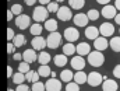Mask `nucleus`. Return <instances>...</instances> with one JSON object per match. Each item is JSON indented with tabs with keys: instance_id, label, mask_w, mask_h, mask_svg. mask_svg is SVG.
<instances>
[{
	"instance_id": "obj_32",
	"label": "nucleus",
	"mask_w": 120,
	"mask_h": 91,
	"mask_svg": "<svg viewBox=\"0 0 120 91\" xmlns=\"http://www.w3.org/2000/svg\"><path fill=\"white\" fill-rule=\"evenodd\" d=\"M32 91H46V86L41 81H36V83H32Z\"/></svg>"
},
{
	"instance_id": "obj_24",
	"label": "nucleus",
	"mask_w": 120,
	"mask_h": 91,
	"mask_svg": "<svg viewBox=\"0 0 120 91\" xmlns=\"http://www.w3.org/2000/svg\"><path fill=\"white\" fill-rule=\"evenodd\" d=\"M53 62H55V64H56L57 67H64V66L67 64V56H66L64 53L56 55L55 59H53Z\"/></svg>"
},
{
	"instance_id": "obj_18",
	"label": "nucleus",
	"mask_w": 120,
	"mask_h": 91,
	"mask_svg": "<svg viewBox=\"0 0 120 91\" xmlns=\"http://www.w3.org/2000/svg\"><path fill=\"white\" fill-rule=\"evenodd\" d=\"M99 30L96 28V27H87L85 28V36L88 38V39H92V41H95L96 38H99Z\"/></svg>"
},
{
	"instance_id": "obj_27",
	"label": "nucleus",
	"mask_w": 120,
	"mask_h": 91,
	"mask_svg": "<svg viewBox=\"0 0 120 91\" xmlns=\"http://www.w3.org/2000/svg\"><path fill=\"white\" fill-rule=\"evenodd\" d=\"M109 45L113 52H120V36H112Z\"/></svg>"
},
{
	"instance_id": "obj_10",
	"label": "nucleus",
	"mask_w": 120,
	"mask_h": 91,
	"mask_svg": "<svg viewBox=\"0 0 120 91\" xmlns=\"http://www.w3.org/2000/svg\"><path fill=\"white\" fill-rule=\"evenodd\" d=\"M99 32H101L102 36L109 38L110 35L115 34V25L110 24V23H103V24H101V27H99Z\"/></svg>"
},
{
	"instance_id": "obj_41",
	"label": "nucleus",
	"mask_w": 120,
	"mask_h": 91,
	"mask_svg": "<svg viewBox=\"0 0 120 91\" xmlns=\"http://www.w3.org/2000/svg\"><path fill=\"white\" fill-rule=\"evenodd\" d=\"M113 76L116 79H120V64H116L115 69H113Z\"/></svg>"
},
{
	"instance_id": "obj_28",
	"label": "nucleus",
	"mask_w": 120,
	"mask_h": 91,
	"mask_svg": "<svg viewBox=\"0 0 120 91\" xmlns=\"http://www.w3.org/2000/svg\"><path fill=\"white\" fill-rule=\"evenodd\" d=\"M38 73L41 74V77H49L52 74V70L48 64H41L39 69H38Z\"/></svg>"
},
{
	"instance_id": "obj_20",
	"label": "nucleus",
	"mask_w": 120,
	"mask_h": 91,
	"mask_svg": "<svg viewBox=\"0 0 120 91\" xmlns=\"http://www.w3.org/2000/svg\"><path fill=\"white\" fill-rule=\"evenodd\" d=\"M60 80L63 81V83H70L71 80H74V73L71 71V70H61V73H60Z\"/></svg>"
},
{
	"instance_id": "obj_43",
	"label": "nucleus",
	"mask_w": 120,
	"mask_h": 91,
	"mask_svg": "<svg viewBox=\"0 0 120 91\" xmlns=\"http://www.w3.org/2000/svg\"><path fill=\"white\" fill-rule=\"evenodd\" d=\"M14 74H13V67L11 66H7V77L10 79V77H13Z\"/></svg>"
},
{
	"instance_id": "obj_1",
	"label": "nucleus",
	"mask_w": 120,
	"mask_h": 91,
	"mask_svg": "<svg viewBox=\"0 0 120 91\" xmlns=\"http://www.w3.org/2000/svg\"><path fill=\"white\" fill-rule=\"evenodd\" d=\"M49 10L45 7V6H38L35 7L34 13H32V18L35 23H42V21H46L49 20Z\"/></svg>"
},
{
	"instance_id": "obj_42",
	"label": "nucleus",
	"mask_w": 120,
	"mask_h": 91,
	"mask_svg": "<svg viewBox=\"0 0 120 91\" xmlns=\"http://www.w3.org/2000/svg\"><path fill=\"white\" fill-rule=\"evenodd\" d=\"M13 59H14V60H17V62H20L21 59H24V58H22V55H21V53H14V55H13Z\"/></svg>"
},
{
	"instance_id": "obj_14",
	"label": "nucleus",
	"mask_w": 120,
	"mask_h": 91,
	"mask_svg": "<svg viewBox=\"0 0 120 91\" xmlns=\"http://www.w3.org/2000/svg\"><path fill=\"white\" fill-rule=\"evenodd\" d=\"M88 21H90V18H88V16L84 14V13H78V14H75L74 18H73V23H74L77 27H85V25L88 24Z\"/></svg>"
},
{
	"instance_id": "obj_39",
	"label": "nucleus",
	"mask_w": 120,
	"mask_h": 91,
	"mask_svg": "<svg viewBox=\"0 0 120 91\" xmlns=\"http://www.w3.org/2000/svg\"><path fill=\"white\" fill-rule=\"evenodd\" d=\"M15 91H32V90H31L27 84H18L17 88H15Z\"/></svg>"
},
{
	"instance_id": "obj_21",
	"label": "nucleus",
	"mask_w": 120,
	"mask_h": 91,
	"mask_svg": "<svg viewBox=\"0 0 120 91\" xmlns=\"http://www.w3.org/2000/svg\"><path fill=\"white\" fill-rule=\"evenodd\" d=\"M57 21L55 20V18H49V20H46L45 21V30L49 31V32H56L57 31Z\"/></svg>"
},
{
	"instance_id": "obj_53",
	"label": "nucleus",
	"mask_w": 120,
	"mask_h": 91,
	"mask_svg": "<svg viewBox=\"0 0 120 91\" xmlns=\"http://www.w3.org/2000/svg\"><path fill=\"white\" fill-rule=\"evenodd\" d=\"M119 32H120V31H119Z\"/></svg>"
},
{
	"instance_id": "obj_5",
	"label": "nucleus",
	"mask_w": 120,
	"mask_h": 91,
	"mask_svg": "<svg viewBox=\"0 0 120 91\" xmlns=\"http://www.w3.org/2000/svg\"><path fill=\"white\" fill-rule=\"evenodd\" d=\"M56 14H57V18H59L60 21H68V20L74 18L73 17V13H71V8L70 7H66V6H61Z\"/></svg>"
},
{
	"instance_id": "obj_12",
	"label": "nucleus",
	"mask_w": 120,
	"mask_h": 91,
	"mask_svg": "<svg viewBox=\"0 0 120 91\" xmlns=\"http://www.w3.org/2000/svg\"><path fill=\"white\" fill-rule=\"evenodd\" d=\"M46 91H61V80H57L56 77H52L46 81Z\"/></svg>"
},
{
	"instance_id": "obj_44",
	"label": "nucleus",
	"mask_w": 120,
	"mask_h": 91,
	"mask_svg": "<svg viewBox=\"0 0 120 91\" xmlns=\"http://www.w3.org/2000/svg\"><path fill=\"white\" fill-rule=\"evenodd\" d=\"M13 16H14V13H13L11 10H8V11H7V21H11V20H13Z\"/></svg>"
},
{
	"instance_id": "obj_22",
	"label": "nucleus",
	"mask_w": 120,
	"mask_h": 91,
	"mask_svg": "<svg viewBox=\"0 0 120 91\" xmlns=\"http://www.w3.org/2000/svg\"><path fill=\"white\" fill-rule=\"evenodd\" d=\"M75 52H77V46H75V45H73L71 42L64 44V46H63V53H64L66 56H71V55H74Z\"/></svg>"
},
{
	"instance_id": "obj_50",
	"label": "nucleus",
	"mask_w": 120,
	"mask_h": 91,
	"mask_svg": "<svg viewBox=\"0 0 120 91\" xmlns=\"http://www.w3.org/2000/svg\"><path fill=\"white\" fill-rule=\"evenodd\" d=\"M53 1H57V3H60V1H64V0H53Z\"/></svg>"
},
{
	"instance_id": "obj_49",
	"label": "nucleus",
	"mask_w": 120,
	"mask_h": 91,
	"mask_svg": "<svg viewBox=\"0 0 120 91\" xmlns=\"http://www.w3.org/2000/svg\"><path fill=\"white\" fill-rule=\"evenodd\" d=\"M115 7L120 11V0H116V1H115Z\"/></svg>"
},
{
	"instance_id": "obj_13",
	"label": "nucleus",
	"mask_w": 120,
	"mask_h": 91,
	"mask_svg": "<svg viewBox=\"0 0 120 91\" xmlns=\"http://www.w3.org/2000/svg\"><path fill=\"white\" fill-rule=\"evenodd\" d=\"M22 60L27 62V63H34V62L38 60V55H36V51L34 49V48H31V49H25L24 52H22Z\"/></svg>"
},
{
	"instance_id": "obj_7",
	"label": "nucleus",
	"mask_w": 120,
	"mask_h": 91,
	"mask_svg": "<svg viewBox=\"0 0 120 91\" xmlns=\"http://www.w3.org/2000/svg\"><path fill=\"white\" fill-rule=\"evenodd\" d=\"M102 81H103V76L99 74L98 71H91L88 74V81L87 83L90 84L91 87H98Z\"/></svg>"
},
{
	"instance_id": "obj_6",
	"label": "nucleus",
	"mask_w": 120,
	"mask_h": 91,
	"mask_svg": "<svg viewBox=\"0 0 120 91\" xmlns=\"http://www.w3.org/2000/svg\"><path fill=\"white\" fill-rule=\"evenodd\" d=\"M30 24H31L30 16H27V14L17 16V18H15V25H17L20 30H27V28H30Z\"/></svg>"
},
{
	"instance_id": "obj_51",
	"label": "nucleus",
	"mask_w": 120,
	"mask_h": 91,
	"mask_svg": "<svg viewBox=\"0 0 120 91\" xmlns=\"http://www.w3.org/2000/svg\"><path fill=\"white\" fill-rule=\"evenodd\" d=\"M7 91H15V90H11V88H8V90H7Z\"/></svg>"
},
{
	"instance_id": "obj_34",
	"label": "nucleus",
	"mask_w": 120,
	"mask_h": 91,
	"mask_svg": "<svg viewBox=\"0 0 120 91\" xmlns=\"http://www.w3.org/2000/svg\"><path fill=\"white\" fill-rule=\"evenodd\" d=\"M46 8L49 10V13H57L59 11V4H57V1H50L48 6H46Z\"/></svg>"
},
{
	"instance_id": "obj_8",
	"label": "nucleus",
	"mask_w": 120,
	"mask_h": 91,
	"mask_svg": "<svg viewBox=\"0 0 120 91\" xmlns=\"http://www.w3.org/2000/svg\"><path fill=\"white\" fill-rule=\"evenodd\" d=\"M31 45H32V48H34L35 51H43V48L48 46V42H46V39H45L43 36L39 35V36H34V38H32Z\"/></svg>"
},
{
	"instance_id": "obj_30",
	"label": "nucleus",
	"mask_w": 120,
	"mask_h": 91,
	"mask_svg": "<svg viewBox=\"0 0 120 91\" xmlns=\"http://www.w3.org/2000/svg\"><path fill=\"white\" fill-rule=\"evenodd\" d=\"M13 81L18 86V84H24V81H27V79H25V74L24 73H21V71H17L14 76H13Z\"/></svg>"
},
{
	"instance_id": "obj_45",
	"label": "nucleus",
	"mask_w": 120,
	"mask_h": 91,
	"mask_svg": "<svg viewBox=\"0 0 120 91\" xmlns=\"http://www.w3.org/2000/svg\"><path fill=\"white\" fill-rule=\"evenodd\" d=\"M24 1H25V4H27V6H34L38 0H24Z\"/></svg>"
},
{
	"instance_id": "obj_48",
	"label": "nucleus",
	"mask_w": 120,
	"mask_h": 91,
	"mask_svg": "<svg viewBox=\"0 0 120 91\" xmlns=\"http://www.w3.org/2000/svg\"><path fill=\"white\" fill-rule=\"evenodd\" d=\"M115 23H116V24H119V25H120V13H117V16L115 17Z\"/></svg>"
},
{
	"instance_id": "obj_17",
	"label": "nucleus",
	"mask_w": 120,
	"mask_h": 91,
	"mask_svg": "<svg viewBox=\"0 0 120 91\" xmlns=\"http://www.w3.org/2000/svg\"><path fill=\"white\" fill-rule=\"evenodd\" d=\"M117 88H119V86H117V83L115 80L106 79L102 83V90L103 91H117Z\"/></svg>"
},
{
	"instance_id": "obj_25",
	"label": "nucleus",
	"mask_w": 120,
	"mask_h": 91,
	"mask_svg": "<svg viewBox=\"0 0 120 91\" xmlns=\"http://www.w3.org/2000/svg\"><path fill=\"white\" fill-rule=\"evenodd\" d=\"M39 77H41V74L38 71H34V70H30L28 73H25V79H27L28 83H36V81H39Z\"/></svg>"
},
{
	"instance_id": "obj_9",
	"label": "nucleus",
	"mask_w": 120,
	"mask_h": 91,
	"mask_svg": "<svg viewBox=\"0 0 120 91\" xmlns=\"http://www.w3.org/2000/svg\"><path fill=\"white\" fill-rule=\"evenodd\" d=\"M117 8L115 7V6H110V4H106V6H103V8H102V11H101V14L106 18V20H110V18H115L116 16H117Z\"/></svg>"
},
{
	"instance_id": "obj_31",
	"label": "nucleus",
	"mask_w": 120,
	"mask_h": 91,
	"mask_svg": "<svg viewBox=\"0 0 120 91\" xmlns=\"http://www.w3.org/2000/svg\"><path fill=\"white\" fill-rule=\"evenodd\" d=\"M68 3H70V7L74 8V10H81L85 6L84 0H68Z\"/></svg>"
},
{
	"instance_id": "obj_16",
	"label": "nucleus",
	"mask_w": 120,
	"mask_h": 91,
	"mask_svg": "<svg viewBox=\"0 0 120 91\" xmlns=\"http://www.w3.org/2000/svg\"><path fill=\"white\" fill-rule=\"evenodd\" d=\"M91 53V46L87 42H80L77 45V55L80 56H88Z\"/></svg>"
},
{
	"instance_id": "obj_38",
	"label": "nucleus",
	"mask_w": 120,
	"mask_h": 91,
	"mask_svg": "<svg viewBox=\"0 0 120 91\" xmlns=\"http://www.w3.org/2000/svg\"><path fill=\"white\" fill-rule=\"evenodd\" d=\"M15 49H17V48H15V45H14L13 42H8V44H7V53H8V55H14V53H15Z\"/></svg>"
},
{
	"instance_id": "obj_11",
	"label": "nucleus",
	"mask_w": 120,
	"mask_h": 91,
	"mask_svg": "<svg viewBox=\"0 0 120 91\" xmlns=\"http://www.w3.org/2000/svg\"><path fill=\"white\" fill-rule=\"evenodd\" d=\"M85 59L82 58V56H80V55H77V56H74L71 62H70V64H71V69H74V70H82L84 67H85Z\"/></svg>"
},
{
	"instance_id": "obj_19",
	"label": "nucleus",
	"mask_w": 120,
	"mask_h": 91,
	"mask_svg": "<svg viewBox=\"0 0 120 91\" xmlns=\"http://www.w3.org/2000/svg\"><path fill=\"white\" fill-rule=\"evenodd\" d=\"M74 81H75V83H78L80 86H81V84H85V83L88 81V76L85 74V71L78 70V71H75V73H74Z\"/></svg>"
},
{
	"instance_id": "obj_36",
	"label": "nucleus",
	"mask_w": 120,
	"mask_h": 91,
	"mask_svg": "<svg viewBox=\"0 0 120 91\" xmlns=\"http://www.w3.org/2000/svg\"><path fill=\"white\" fill-rule=\"evenodd\" d=\"M31 69H30V63H27V62H21L20 63V66H18V71H21V73H28Z\"/></svg>"
},
{
	"instance_id": "obj_15",
	"label": "nucleus",
	"mask_w": 120,
	"mask_h": 91,
	"mask_svg": "<svg viewBox=\"0 0 120 91\" xmlns=\"http://www.w3.org/2000/svg\"><path fill=\"white\" fill-rule=\"evenodd\" d=\"M109 46V42H108V39L105 38V36H99V38H96L95 41H94V48H95V51H105L106 48Z\"/></svg>"
},
{
	"instance_id": "obj_46",
	"label": "nucleus",
	"mask_w": 120,
	"mask_h": 91,
	"mask_svg": "<svg viewBox=\"0 0 120 91\" xmlns=\"http://www.w3.org/2000/svg\"><path fill=\"white\" fill-rule=\"evenodd\" d=\"M38 1L41 3V6H48L50 3V0H38Z\"/></svg>"
},
{
	"instance_id": "obj_33",
	"label": "nucleus",
	"mask_w": 120,
	"mask_h": 91,
	"mask_svg": "<svg viewBox=\"0 0 120 91\" xmlns=\"http://www.w3.org/2000/svg\"><path fill=\"white\" fill-rule=\"evenodd\" d=\"M66 91H80V84L75 81H70L66 86Z\"/></svg>"
},
{
	"instance_id": "obj_23",
	"label": "nucleus",
	"mask_w": 120,
	"mask_h": 91,
	"mask_svg": "<svg viewBox=\"0 0 120 91\" xmlns=\"http://www.w3.org/2000/svg\"><path fill=\"white\" fill-rule=\"evenodd\" d=\"M50 60H52V56H50L48 52H45V51H41V52H39V55H38V62H39V64H49Z\"/></svg>"
},
{
	"instance_id": "obj_52",
	"label": "nucleus",
	"mask_w": 120,
	"mask_h": 91,
	"mask_svg": "<svg viewBox=\"0 0 120 91\" xmlns=\"http://www.w3.org/2000/svg\"><path fill=\"white\" fill-rule=\"evenodd\" d=\"M8 1H10V0H8Z\"/></svg>"
},
{
	"instance_id": "obj_47",
	"label": "nucleus",
	"mask_w": 120,
	"mask_h": 91,
	"mask_svg": "<svg viewBox=\"0 0 120 91\" xmlns=\"http://www.w3.org/2000/svg\"><path fill=\"white\" fill-rule=\"evenodd\" d=\"M109 1H110V0H96V3H99V4H103V6L109 4Z\"/></svg>"
},
{
	"instance_id": "obj_29",
	"label": "nucleus",
	"mask_w": 120,
	"mask_h": 91,
	"mask_svg": "<svg viewBox=\"0 0 120 91\" xmlns=\"http://www.w3.org/2000/svg\"><path fill=\"white\" fill-rule=\"evenodd\" d=\"M42 30H43V27L41 24H38V23L32 24L30 27V32H31V35H34V36H39L42 34Z\"/></svg>"
},
{
	"instance_id": "obj_40",
	"label": "nucleus",
	"mask_w": 120,
	"mask_h": 91,
	"mask_svg": "<svg viewBox=\"0 0 120 91\" xmlns=\"http://www.w3.org/2000/svg\"><path fill=\"white\" fill-rule=\"evenodd\" d=\"M14 36H15L14 31L11 30V28H7V39H8V42H10V41H13V39H14Z\"/></svg>"
},
{
	"instance_id": "obj_37",
	"label": "nucleus",
	"mask_w": 120,
	"mask_h": 91,
	"mask_svg": "<svg viewBox=\"0 0 120 91\" xmlns=\"http://www.w3.org/2000/svg\"><path fill=\"white\" fill-rule=\"evenodd\" d=\"M11 11H13L15 16H21V14H22V6H21V4H13V6H11Z\"/></svg>"
},
{
	"instance_id": "obj_35",
	"label": "nucleus",
	"mask_w": 120,
	"mask_h": 91,
	"mask_svg": "<svg viewBox=\"0 0 120 91\" xmlns=\"http://www.w3.org/2000/svg\"><path fill=\"white\" fill-rule=\"evenodd\" d=\"M87 16H88L90 21H95V20H98V18H99V11H98V10H95V8H91Z\"/></svg>"
},
{
	"instance_id": "obj_26",
	"label": "nucleus",
	"mask_w": 120,
	"mask_h": 91,
	"mask_svg": "<svg viewBox=\"0 0 120 91\" xmlns=\"http://www.w3.org/2000/svg\"><path fill=\"white\" fill-rule=\"evenodd\" d=\"M25 42H27V39H25V36H24L22 34L15 35V36H14V39H13V44L15 45V48H21V46H24V45H25Z\"/></svg>"
},
{
	"instance_id": "obj_3",
	"label": "nucleus",
	"mask_w": 120,
	"mask_h": 91,
	"mask_svg": "<svg viewBox=\"0 0 120 91\" xmlns=\"http://www.w3.org/2000/svg\"><path fill=\"white\" fill-rule=\"evenodd\" d=\"M61 39H63V36H61V34L60 32H50L49 35H48V38H46V42H48V48H50V49H56V48H59L60 45H61Z\"/></svg>"
},
{
	"instance_id": "obj_4",
	"label": "nucleus",
	"mask_w": 120,
	"mask_h": 91,
	"mask_svg": "<svg viewBox=\"0 0 120 91\" xmlns=\"http://www.w3.org/2000/svg\"><path fill=\"white\" fill-rule=\"evenodd\" d=\"M63 36L66 38V41L67 42H75L77 39H78V36H80V32L77 31V28H74V27H68V28H66L64 32H63Z\"/></svg>"
},
{
	"instance_id": "obj_2",
	"label": "nucleus",
	"mask_w": 120,
	"mask_h": 91,
	"mask_svg": "<svg viewBox=\"0 0 120 91\" xmlns=\"http://www.w3.org/2000/svg\"><path fill=\"white\" fill-rule=\"evenodd\" d=\"M88 63L92 67H101L105 63V56L101 51H94L88 55Z\"/></svg>"
}]
</instances>
